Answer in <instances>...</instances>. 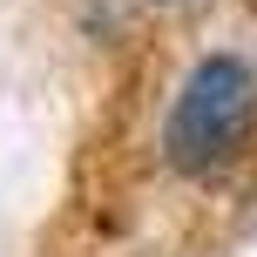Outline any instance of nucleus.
Masks as SVG:
<instances>
[{
	"mask_svg": "<svg viewBox=\"0 0 257 257\" xmlns=\"http://www.w3.org/2000/svg\"><path fill=\"white\" fill-rule=\"evenodd\" d=\"M257 128V68L244 54H203L163 115V156L183 176H217Z\"/></svg>",
	"mask_w": 257,
	"mask_h": 257,
	"instance_id": "1",
	"label": "nucleus"
}]
</instances>
